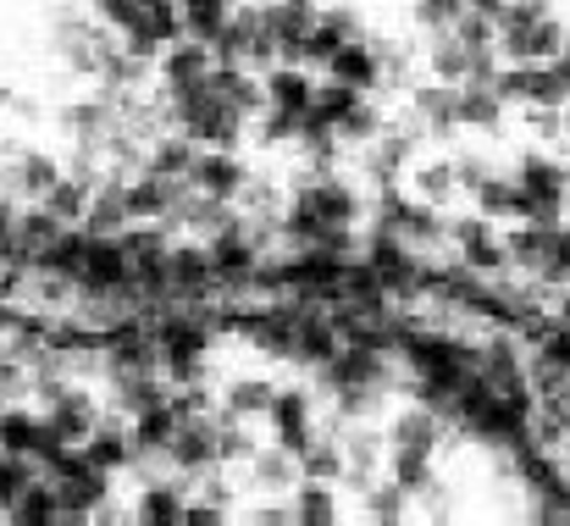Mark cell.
<instances>
[{
    "mask_svg": "<svg viewBox=\"0 0 570 526\" xmlns=\"http://www.w3.org/2000/svg\"><path fill=\"white\" fill-rule=\"evenodd\" d=\"M167 111H173V128L189 134L199 150H244L249 139V117L233 111L210 84H199L189 95H167Z\"/></svg>",
    "mask_w": 570,
    "mask_h": 526,
    "instance_id": "cell-1",
    "label": "cell"
},
{
    "mask_svg": "<svg viewBox=\"0 0 570 526\" xmlns=\"http://www.w3.org/2000/svg\"><path fill=\"white\" fill-rule=\"evenodd\" d=\"M510 177L521 183L527 205H532V222H566L570 216V162L554 150H521Z\"/></svg>",
    "mask_w": 570,
    "mask_h": 526,
    "instance_id": "cell-2",
    "label": "cell"
},
{
    "mask_svg": "<svg viewBox=\"0 0 570 526\" xmlns=\"http://www.w3.org/2000/svg\"><path fill=\"white\" fill-rule=\"evenodd\" d=\"M216 56L233 61V67H249V72H266L277 61V39H272V22H266V0H238L227 28L216 33Z\"/></svg>",
    "mask_w": 570,
    "mask_h": 526,
    "instance_id": "cell-3",
    "label": "cell"
},
{
    "mask_svg": "<svg viewBox=\"0 0 570 526\" xmlns=\"http://www.w3.org/2000/svg\"><path fill=\"white\" fill-rule=\"evenodd\" d=\"M261 427H266L272 444H283L288 455H299V449L322 432V399H316V388H311V382H277L272 410H266Z\"/></svg>",
    "mask_w": 570,
    "mask_h": 526,
    "instance_id": "cell-4",
    "label": "cell"
},
{
    "mask_svg": "<svg viewBox=\"0 0 570 526\" xmlns=\"http://www.w3.org/2000/svg\"><path fill=\"white\" fill-rule=\"evenodd\" d=\"M449 244H454V261H460L465 272H476V277L510 272L499 222H488V216H476V211H471V216H449Z\"/></svg>",
    "mask_w": 570,
    "mask_h": 526,
    "instance_id": "cell-5",
    "label": "cell"
},
{
    "mask_svg": "<svg viewBox=\"0 0 570 526\" xmlns=\"http://www.w3.org/2000/svg\"><path fill=\"white\" fill-rule=\"evenodd\" d=\"M0 449H6V455H22V460H33V466H39L45 455H56L61 438H56L45 405H33V399H6V405H0Z\"/></svg>",
    "mask_w": 570,
    "mask_h": 526,
    "instance_id": "cell-6",
    "label": "cell"
},
{
    "mask_svg": "<svg viewBox=\"0 0 570 526\" xmlns=\"http://www.w3.org/2000/svg\"><path fill=\"white\" fill-rule=\"evenodd\" d=\"M566 39V17H560V6H549V11L515 22V28H499V61H554Z\"/></svg>",
    "mask_w": 570,
    "mask_h": 526,
    "instance_id": "cell-7",
    "label": "cell"
},
{
    "mask_svg": "<svg viewBox=\"0 0 570 526\" xmlns=\"http://www.w3.org/2000/svg\"><path fill=\"white\" fill-rule=\"evenodd\" d=\"M39 405H45V416H50V427H56L61 444H83V438L95 432V421L106 416V399H100L95 388H83V382H61V388L45 393Z\"/></svg>",
    "mask_w": 570,
    "mask_h": 526,
    "instance_id": "cell-8",
    "label": "cell"
},
{
    "mask_svg": "<svg viewBox=\"0 0 570 526\" xmlns=\"http://www.w3.org/2000/svg\"><path fill=\"white\" fill-rule=\"evenodd\" d=\"M210 67H216V45H205V39H173L161 56H156V89L161 95H189L199 89L205 78H210Z\"/></svg>",
    "mask_w": 570,
    "mask_h": 526,
    "instance_id": "cell-9",
    "label": "cell"
},
{
    "mask_svg": "<svg viewBox=\"0 0 570 526\" xmlns=\"http://www.w3.org/2000/svg\"><path fill=\"white\" fill-rule=\"evenodd\" d=\"M161 466L173 477H184V483L199 477V471H210V466H222V455H216V416H184L173 444H167V455H161Z\"/></svg>",
    "mask_w": 570,
    "mask_h": 526,
    "instance_id": "cell-10",
    "label": "cell"
},
{
    "mask_svg": "<svg viewBox=\"0 0 570 526\" xmlns=\"http://www.w3.org/2000/svg\"><path fill=\"white\" fill-rule=\"evenodd\" d=\"M382 438H387V449H426V455H438L443 438H449V416L432 410V405H421V399H410V405L387 410Z\"/></svg>",
    "mask_w": 570,
    "mask_h": 526,
    "instance_id": "cell-11",
    "label": "cell"
},
{
    "mask_svg": "<svg viewBox=\"0 0 570 526\" xmlns=\"http://www.w3.org/2000/svg\"><path fill=\"white\" fill-rule=\"evenodd\" d=\"M366 33V17L355 11V6H344V0H322L316 6V17H311V33H305V67L311 72H322V61L338 50V45H350V39H361Z\"/></svg>",
    "mask_w": 570,
    "mask_h": 526,
    "instance_id": "cell-12",
    "label": "cell"
},
{
    "mask_svg": "<svg viewBox=\"0 0 570 526\" xmlns=\"http://www.w3.org/2000/svg\"><path fill=\"white\" fill-rule=\"evenodd\" d=\"M56 177H61V162L50 150H11V156H0V194H11L17 205H39Z\"/></svg>",
    "mask_w": 570,
    "mask_h": 526,
    "instance_id": "cell-13",
    "label": "cell"
},
{
    "mask_svg": "<svg viewBox=\"0 0 570 526\" xmlns=\"http://www.w3.org/2000/svg\"><path fill=\"white\" fill-rule=\"evenodd\" d=\"M261 89H266V111L277 117H311V100H316V72L305 61H272L261 72Z\"/></svg>",
    "mask_w": 570,
    "mask_h": 526,
    "instance_id": "cell-14",
    "label": "cell"
},
{
    "mask_svg": "<svg viewBox=\"0 0 570 526\" xmlns=\"http://www.w3.org/2000/svg\"><path fill=\"white\" fill-rule=\"evenodd\" d=\"M100 471H111V477H128V471H139V449H134V432H128V416H117L111 405H106V416L95 421V432L78 444Z\"/></svg>",
    "mask_w": 570,
    "mask_h": 526,
    "instance_id": "cell-15",
    "label": "cell"
},
{
    "mask_svg": "<svg viewBox=\"0 0 570 526\" xmlns=\"http://www.w3.org/2000/svg\"><path fill=\"white\" fill-rule=\"evenodd\" d=\"M184 510H189V483L184 477H145L134 505H128V522L139 526H184Z\"/></svg>",
    "mask_w": 570,
    "mask_h": 526,
    "instance_id": "cell-16",
    "label": "cell"
},
{
    "mask_svg": "<svg viewBox=\"0 0 570 526\" xmlns=\"http://www.w3.org/2000/svg\"><path fill=\"white\" fill-rule=\"evenodd\" d=\"M249 177H255V167H249V156H244V150H199V156H194V167H189V188L238 205V194H244V183H249Z\"/></svg>",
    "mask_w": 570,
    "mask_h": 526,
    "instance_id": "cell-17",
    "label": "cell"
},
{
    "mask_svg": "<svg viewBox=\"0 0 570 526\" xmlns=\"http://www.w3.org/2000/svg\"><path fill=\"white\" fill-rule=\"evenodd\" d=\"M294 483H299V460H294L283 444H272V438L238 466L244 499H249V494H294Z\"/></svg>",
    "mask_w": 570,
    "mask_h": 526,
    "instance_id": "cell-18",
    "label": "cell"
},
{
    "mask_svg": "<svg viewBox=\"0 0 570 526\" xmlns=\"http://www.w3.org/2000/svg\"><path fill=\"white\" fill-rule=\"evenodd\" d=\"M316 78H333V84H350V89H361V95H377L382 89V56H377V45H372V33L338 45V50L322 61Z\"/></svg>",
    "mask_w": 570,
    "mask_h": 526,
    "instance_id": "cell-19",
    "label": "cell"
},
{
    "mask_svg": "<svg viewBox=\"0 0 570 526\" xmlns=\"http://www.w3.org/2000/svg\"><path fill=\"white\" fill-rule=\"evenodd\" d=\"M404 188H410L415 199L438 205V211H449V205L465 199L460 173H454V156H421V150H415V162L404 167Z\"/></svg>",
    "mask_w": 570,
    "mask_h": 526,
    "instance_id": "cell-20",
    "label": "cell"
},
{
    "mask_svg": "<svg viewBox=\"0 0 570 526\" xmlns=\"http://www.w3.org/2000/svg\"><path fill=\"white\" fill-rule=\"evenodd\" d=\"M272 393H277V382H272L266 371H238V377H227V382L216 388V410L261 427L266 410H272Z\"/></svg>",
    "mask_w": 570,
    "mask_h": 526,
    "instance_id": "cell-21",
    "label": "cell"
},
{
    "mask_svg": "<svg viewBox=\"0 0 570 526\" xmlns=\"http://www.w3.org/2000/svg\"><path fill=\"white\" fill-rule=\"evenodd\" d=\"M465 199L476 205V216H488V222H499V227H510V222H532V205H527L521 183L504 173V167L488 177V183H476Z\"/></svg>",
    "mask_w": 570,
    "mask_h": 526,
    "instance_id": "cell-22",
    "label": "cell"
},
{
    "mask_svg": "<svg viewBox=\"0 0 570 526\" xmlns=\"http://www.w3.org/2000/svg\"><path fill=\"white\" fill-rule=\"evenodd\" d=\"M288 499H294V526H338L350 510L338 483H311V477H299Z\"/></svg>",
    "mask_w": 570,
    "mask_h": 526,
    "instance_id": "cell-23",
    "label": "cell"
},
{
    "mask_svg": "<svg viewBox=\"0 0 570 526\" xmlns=\"http://www.w3.org/2000/svg\"><path fill=\"white\" fill-rule=\"evenodd\" d=\"M11 526H61V499H56V483L50 477H33L6 510H0Z\"/></svg>",
    "mask_w": 570,
    "mask_h": 526,
    "instance_id": "cell-24",
    "label": "cell"
},
{
    "mask_svg": "<svg viewBox=\"0 0 570 526\" xmlns=\"http://www.w3.org/2000/svg\"><path fill=\"white\" fill-rule=\"evenodd\" d=\"M504 100H499V89L493 84H460V128H471V134H499L504 128Z\"/></svg>",
    "mask_w": 570,
    "mask_h": 526,
    "instance_id": "cell-25",
    "label": "cell"
},
{
    "mask_svg": "<svg viewBox=\"0 0 570 526\" xmlns=\"http://www.w3.org/2000/svg\"><path fill=\"white\" fill-rule=\"evenodd\" d=\"M294 460H299V477H311V483H338V488H344V444H338L333 427H322Z\"/></svg>",
    "mask_w": 570,
    "mask_h": 526,
    "instance_id": "cell-26",
    "label": "cell"
},
{
    "mask_svg": "<svg viewBox=\"0 0 570 526\" xmlns=\"http://www.w3.org/2000/svg\"><path fill=\"white\" fill-rule=\"evenodd\" d=\"M355 510H361V522H372V526H399L410 516V494H404L399 483L377 477V483H366V488L355 494Z\"/></svg>",
    "mask_w": 570,
    "mask_h": 526,
    "instance_id": "cell-27",
    "label": "cell"
},
{
    "mask_svg": "<svg viewBox=\"0 0 570 526\" xmlns=\"http://www.w3.org/2000/svg\"><path fill=\"white\" fill-rule=\"evenodd\" d=\"M382 477H387V483H399V488L415 499L426 483H438V455H426V449H387Z\"/></svg>",
    "mask_w": 570,
    "mask_h": 526,
    "instance_id": "cell-28",
    "label": "cell"
},
{
    "mask_svg": "<svg viewBox=\"0 0 570 526\" xmlns=\"http://www.w3.org/2000/svg\"><path fill=\"white\" fill-rule=\"evenodd\" d=\"M233 6H238V0H178V22H184V33H189V39L216 45V33L227 28Z\"/></svg>",
    "mask_w": 570,
    "mask_h": 526,
    "instance_id": "cell-29",
    "label": "cell"
},
{
    "mask_svg": "<svg viewBox=\"0 0 570 526\" xmlns=\"http://www.w3.org/2000/svg\"><path fill=\"white\" fill-rule=\"evenodd\" d=\"M255 449H261L255 421H238V416H222V410H216V455H222V466H233V471H238Z\"/></svg>",
    "mask_w": 570,
    "mask_h": 526,
    "instance_id": "cell-30",
    "label": "cell"
},
{
    "mask_svg": "<svg viewBox=\"0 0 570 526\" xmlns=\"http://www.w3.org/2000/svg\"><path fill=\"white\" fill-rule=\"evenodd\" d=\"M527 516L532 522H543V526H570V477H560L554 488H543V494H532L527 499Z\"/></svg>",
    "mask_w": 570,
    "mask_h": 526,
    "instance_id": "cell-31",
    "label": "cell"
},
{
    "mask_svg": "<svg viewBox=\"0 0 570 526\" xmlns=\"http://www.w3.org/2000/svg\"><path fill=\"white\" fill-rule=\"evenodd\" d=\"M465 17V0H415V28L432 39V33H449L454 22Z\"/></svg>",
    "mask_w": 570,
    "mask_h": 526,
    "instance_id": "cell-32",
    "label": "cell"
},
{
    "mask_svg": "<svg viewBox=\"0 0 570 526\" xmlns=\"http://www.w3.org/2000/svg\"><path fill=\"white\" fill-rule=\"evenodd\" d=\"M33 477H39V466H33V460H22V455H6V449H0V510H6V505L33 483Z\"/></svg>",
    "mask_w": 570,
    "mask_h": 526,
    "instance_id": "cell-33",
    "label": "cell"
},
{
    "mask_svg": "<svg viewBox=\"0 0 570 526\" xmlns=\"http://www.w3.org/2000/svg\"><path fill=\"white\" fill-rule=\"evenodd\" d=\"M454 173H460V188L471 194L476 183H488L499 167H493V156H488V150H460V156H454Z\"/></svg>",
    "mask_w": 570,
    "mask_h": 526,
    "instance_id": "cell-34",
    "label": "cell"
},
{
    "mask_svg": "<svg viewBox=\"0 0 570 526\" xmlns=\"http://www.w3.org/2000/svg\"><path fill=\"white\" fill-rule=\"evenodd\" d=\"M504 0H465V11H482V17H499Z\"/></svg>",
    "mask_w": 570,
    "mask_h": 526,
    "instance_id": "cell-35",
    "label": "cell"
},
{
    "mask_svg": "<svg viewBox=\"0 0 570 526\" xmlns=\"http://www.w3.org/2000/svg\"><path fill=\"white\" fill-rule=\"evenodd\" d=\"M554 67H560V78H566V84H570V39H566V45H560V56H554Z\"/></svg>",
    "mask_w": 570,
    "mask_h": 526,
    "instance_id": "cell-36",
    "label": "cell"
},
{
    "mask_svg": "<svg viewBox=\"0 0 570 526\" xmlns=\"http://www.w3.org/2000/svg\"><path fill=\"white\" fill-rule=\"evenodd\" d=\"M145 6H173V0H145Z\"/></svg>",
    "mask_w": 570,
    "mask_h": 526,
    "instance_id": "cell-37",
    "label": "cell"
}]
</instances>
